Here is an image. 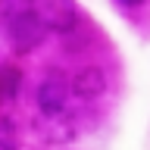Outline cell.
<instances>
[{
	"label": "cell",
	"mask_w": 150,
	"mask_h": 150,
	"mask_svg": "<svg viewBox=\"0 0 150 150\" xmlns=\"http://www.w3.org/2000/svg\"><path fill=\"white\" fill-rule=\"evenodd\" d=\"M3 25H6V38H9V44H13L16 53H31L50 35V28L44 22V13L35 9V6H25L22 13L3 19Z\"/></svg>",
	"instance_id": "6da1fadb"
},
{
	"label": "cell",
	"mask_w": 150,
	"mask_h": 150,
	"mask_svg": "<svg viewBox=\"0 0 150 150\" xmlns=\"http://www.w3.org/2000/svg\"><path fill=\"white\" fill-rule=\"evenodd\" d=\"M35 103L41 110V116H47V119L63 116L69 110V103H72V81L63 72H56V69L47 72L41 78V84H38V91H35Z\"/></svg>",
	"instance_id": "7a4b0ae2"
},
{
	"label": "cell",
	"mask_w": 150,
	"mask_h": 150,
	"mask_svg": "<svg viewBox=\"0 0 150 150\" xmlns=\"http://www.w3.org/2000/svg\"><path fill=\"white\" fill-rule=\"evenodd\" d=\"M72 97L78 100H100L106 88H110V75L103 66H81L78 72H72Z\"/></svg>",
	"instance_id": "3957f363"
},
{
	"label": "cell",
	"mask_w": 150,
	"mask_h": 150,
	"mask_svg": "<svg viewBox=\"0 0 150 150\" xmlns=\"http://www.w3.org/2000/svg\"><path fill=\"white\" fill-rule=\"evenodd\" d=\"M44 22L56 35H72L81 28L78 25V9H75L72 0H50V6L44 9Z\"/></svg>",
	"instance_id": "277c9868"
},
{
	"label": "cell",
	"mask_w": 150,
	"mask_h": 150,
	"mask_svg": "<svg viewBox=\"0 0 150 150\" xmlns=\"http://www.w3.org/2000/svg\"><path fill=\"white\" fill-rule=\"evenodd\" d=\"M19 88H22V72L16 66H0V103L16 100Z\"/></svg>",
	"instance_id": "5b68a950"
},
{
	"label": "cell",
	"mask_w": 150,
	"mask_h": 150,
	"mask_svg": "<svg viewBox=\"0 0 150 150\" xmlns=\"http://www.w3.org/2000/svg\"><path fill=\"white\" fill-rule=\"evenodd\" d=\"M66 116V112H63ZM63 116H56V119H47L50 122V128L44 131V138L50 141V144H66V141H72L75 134H78V128H75L72 119H63Z\"/></svg>",
	"instance_id": "8992f818"
},
{
	"label": "cell",
	"mask_w": 150,
	"mask_h": 150,
	"mask_svg": "<svg viewBox=\"0 0 150 150\" xmlns=\"http://www.w3.org/2000/svg\"><path fill=\"white\" fill-rule=\"evenodd\" d=\"M0 150H19V134L9 119H0Z\"/></svg>",
	"instance_id": "52a82bcc"
},
{
	"label": "cell",
	"mask_w": 150,
	"mask_h": 150,
	"mask_svg": "<svg viewBox=\"0 0 150 150\" xmlns=\"http://www.w3.org/2000/svg\"><path fill=\"white\" fill-rule=\"evenodd\" d=\"M122 6H128V9H138V6H144V3H147V0H119Z\"/></svg>",
	"instance_id": "ba28073f"
}]
</instances>
